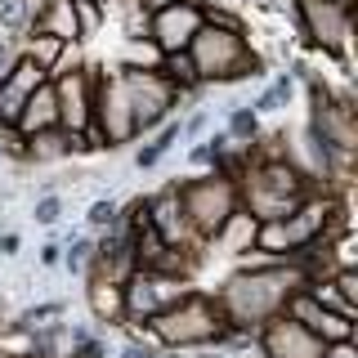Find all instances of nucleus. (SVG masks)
<instances>
[{"instance_id": "6ab92c4d", "label": "nucleus", "mask_w": 358, "mask_h": 358, "mask_svg": "<svg viewBox=\"0 0 358 358\" xmlns=\"http://www.w3.org/2000/svg\"><path fill=\"white\" fill-rule=\"evenodd\" d=\"M157 72H162V81L171 85L179 99H188V94H197V90H201V76H197L193 59H188V50H179V54H162V59H157Z\"/></svg>"}, {"instance_id": "a19ab883", "label": "nucleus", "mask_w": 358, "mask_h": 358, "mask_svg": "<svg viewBox=\"0 0 358 358\" xmlns=\"http://www.w3.org/2000/svg\"><path fill=\"white\" fill-rule=\"evenodd\" d=\"M157 358H188V354H179V350H162Z\"/></svg>"}, {"instance_id": "20e7f679", "label": "nucleus", "mask_w": 358, "mask_h": 358, "mask_svg": "<svg viewBox=\"0 0 358 358\" xmlns=\"http://www.w3.org/2000/svg\"><path fill=\"white\" fill-rule=\"evenodd\" d=\"M143 336H148L157 350H179V354L229 350V341H233V336L224 331L215 305H210V291H201V287H193L179 305H171Z\"/></svg>"}, {"instance_id": "f704fd0d", "label": "nucleus", "mask_w": 358, "mask_h": 358, "mask_svg": "<svg viewBox=\"0 0 358 358\" xmlns=\"http://www.w3.org/2000/svg\"><path fill=\"white\" fill-rule=\"evenodd\" d=\"M36 264H41V268H63V242L50 238V242L36 251Z\"/></svg>"}, {"instance_id": "f3484780", "label": "nucleus", "mask_w": 358, "mask_h": 358, "mask_svg": "<svg viewBox=\"0 0 358 358\" xmlns=\"http://www.w3.org/2000/svg\"><path fill=\"white\" fill-rule=\"evenodd\" d=\"M85 305L99 327H121V282L103 273H85Z\"/></svg>"}, {"instance_id": "412c9836", "label": "nucleus", "mask_w": 358, "mask_h": 358, "mask_svg": "<svg viewBox=\"0 0 358 358\" xmlns=\"http://www.w3.org/2000/svg\"><path fill=\"white\" fill-rule=\"evenodd\" d=\"M305 296H309L318 309L336 313V318H354V322H358V305H350V300H345L341 291H336L331 278H309V282H305Z\"/></svg>"}, {"instance_id": "f03ea898", "label": "nucleus", "mask_w": 358, "mask_h": 358, "mask_svg": "<svg viewBox=\"0 0 358 358\" xmlns=\"http://www.w3.org/2000/svg\"><path fill=\"white\" fill-rule=\"evenodd\" d=\"M188 59H193L197 76H201V90L264 76V54L251 50L242 14H233V9H224V5L201 9V27H197L193 45H188Z\"/></svg>"}, {"instance_id": "dca6fc26", "label": "nucleus", "mask_w": 358, "mask_h": 358, "mask_svg": "<svg viewBox=\"0 0 358 358\" xmlns=\"http://www.w3.org/2000/svg\"><path fill=\"white\" fill-rule=\"evenodd\" d=\"M54 126H59V103H54V85H50V81H41L27 99H22V112H18L14 134H18V139H31V134L54 130Z\"/></svg>"}, {"instance_id": "5701e85b", "label": "nucleus", "mask_w": 358, "mask_h": 358, "mask_svg": "<svg viewBox=\"0 0 358 358\" xmlns=\"http://www.w3.org/2000/svg\"><path fill=\"white\" fill-rule=\"evenodd\" d=\"M63 268L72 278H85L90 268H94V238H90V233H72V238L63 242Z\"/></svg>"}, {"instance_id": "c756f323", "label": "nucleus", "mask_w": 358, "mask_h": 358, "mask_svg": "<svg viewBox=\"0 0 358 358\" xmlns=\"http://www.w3.org/2000/svg\"><path fill=\"white\" fill-rule=\"evenodd\" d=\"M22 63V36H14V31L0 27V85L9 81V72Z\"/></svg>"}, {"instance_id": "9b49d317", "label": "nucleus", "mask_w": 358, "mask_h": 358, "mask_svg": "<svg viewBox=\"0 0 358 358\" xmlns=\"http://www.w3.org/2000/svg\"><path fill=\"white\" fill-rule=\"evenodd\" d=\"M148 229H152L166 246H175V251H206V246L193 238V229H188L184 210H179L175 184H166L162 193H148Z\"/></svg>"}, {"instance_id": "9d476101", "label": "nucleus", "mask_w": 358, "mask_h": 358, "mask_svg": "<svg viewBox=\"0 0 358 358\" xmlns=\"http://www.w3.org/2000/svg\"><path fill=\"white\" fill-rule=\"evenodd\" d=\"M251 350L260 358H322V341L300 322H291L287 313H278L251 336Z\"/></svg>"}, {"instance_id": "39448f33", "label": "nucleus", "mask_w": 358, "mask_h": 358, "mask_svg": "<svg viewBox=\"0 0 358 358\" xmlns=\"http://www.w3.org/2000/svg\"><path fill=\"white\" fill-rule=\"evenodd\" d=\"M175 197H179V210H184L188 229L201 246H215L224 238V229L233 224V215L242 210L238 201V184H229L224 175H201V179H179L175 184Z\"/></svg>"}, {"instance_id": "cd10ccee", "label": "nucleus", "mask_w": 358, "mask_h": 358, "mask_svg": "<svg viewBox=\"0 0 358 358\" xmlns=\"http://www.w3.org/2000/svg\"><path fill=\"white\" fill-rule=\"evenodd\" d=\"M41 81H50V76H45V72H41L36 63H27V59H22V63L14 67V72H9V81H5V90H14L18 99H27V94H31V90H36Z\"/></svg>"}, {"instance_id": "ddd939ff", "label": "nucleus", "mask_w": 358, "mask_h": 358, "mask_svg": "<svg viewBox=\"0 0 358 358\" xmlns=\"http://www.w3.org/2000/svg\"><path fill=\"white\" fill-rule=\"evenodd\" d=\"M197 27H201V9L171 5V9H162V14L148 18V45H152L157 54H179V50L193 45Z\"/></svg>"}, {"instance_id": "a211bd4d", "label": "nucleus", "mask_w": 358, "mask_h": 358, "mask_svg": "<svg viewBox=\"0 0 358 358\" xmlns=\"http://www.w3.org/2000/svg\"><path fill=\"white\" fill-rule=\"evenodd\" d=\"M72 54H76V45H63L59 36H45V31H27V36H22V59L36 63L45 76H54Z\"/></svg>"}, {"instance_id": "473e14b6", "label": "nucleus", "mask_w": 358, "mask_h": 358, "mask_svg": "<svg viewBox=\"0 0 358 358\" xmlns=\"http://www.w3.org/2000/svg\"><path fill=\"white\" fill-rule=\"evenodd\" d=\"M206 126H210V112H206V108L193 112V117H179V130H184V139H188V143H197L201 134H206Z\"/></svg>"}, {"instance_id": "393cba45", "label": "nucleus", "mask_w": 358, "mask_h": 358, "mask_svg": "<svg viewBox=\"0 0 358 358\" xmlns=\"http://www.w3.org/2000/svg\"><path fill=\"white\" fill-rule=\"evenodd\" d=\"M36 5L41 0H0V27L14 31V36H27L31 18H36Z\"/></svg>"}, {"instance_id": "58836bf2", "label": "nucleus", "mask_w": 358, "mask_h": 358, "mask_svg": "<svg viewBox=\"0 0 358 358\" xmlns=\"http://www.w3.org/2000/svg\"><path fill=\"white\" fill-rule=\"evenodd\" d=\"M130 5H134V9H143V14L152 18V14H162V9H171L175 0H130Z\"/></svg>"}, {"instance_id": "7ed1b4c3", "label": "nucleus", "mask_w": 358, "mask_h": 358, "mask_svg": "<svg viewBox=\"0 0 358 358\" xmlns=\"http://www.w3.org/2000/svg\"><path fill=\"white\" fill-rule=\"evenodd\" d=\"M318 188L322 184L291 152H255L251 148V166H246V175L238 184V201H242V215H251L255 224H278L309 193H318Z\"/></svg>"}, {"instance_id": "c03bdc74", "label": "nucleus", "mask_w": 358, "mask_h": 358, "mask_svg": "<svg viewBox=\"0 0 358 358\" xmlns=\"http://www.w3.org/2000/svg\"><path fill=\"white\" fill-rule=\"evenodd\" d=\"M0 162H5V157H0Z\"/></svg>"}, {"instance_id": "7c9ffc66", "label": "nucleus", "mask_w": 358, "mask_h": 358, "mask_svg": "<svg viewBox=\"0 0 358 358\" xmlns=\"http://www.w3.org/2000/svg\"><path fill=\"white\" fill-rule=\"evenodd\" d=\"M179 139H184V130H179V117H171V121H166V126H157V130L148 134V143H152V148L162 152V157L171 152V148H175Z\"/></svg>"}, {"instance_id": "4be33fe9", "label": "nucleus", "mask_w": 358, "mask_h": 358, "mask_svg": "<svg viewBox=\"0 0 358 358\" xmlns=\"http://www.w3.org/2000/svg\"><path fill=\"white\" fill-rule=\"evenodd\" d=\"M291 94H296V81L282 72V76H273L260 94H255V103H251V112L255 117H278L282 108H291Z\"/></svg>"}, {"instance_id": "79ce46f5", "label": "nucleus", "mask_w": 358, "mask_h": 358, "mask_svg": "<svg viewBox=\"0 0 358 358\" xmlns=\"http://www.w3.org/2000/svg\"><path fill=\"white\" fill-rule=\"evenodd\" d=\"M50 358H72V354H67V350H59V354H50Z\"/></svg>"}, {"instance_id": "f8f14e48", "label": "nucleus", "mask_w": 358, "mask_h": 358, "mask_svg": "<svg viewBox=\"0 0 358 358\" xmlns=\"http://www.w3.org/2000/svg\"><path fill=\"white\" fill-rule=\"evenodd\" d=\"M282 313L291 322H300L305 331H313L322 345H341V341H358V322L354 318H336V313L327 309H318L313 300L305 296V287L300 291H291V300L282 305Z\"/></svg>"}, {"instance_id": "b1692460", "label": "nucleus", "mask_w": 358, "mask_h": 358, "mask_svg": "<svg viewBox=\"0 0 358 358\" xmlns=\"http://www.w3.org/2000/svg\"><path fill=\"white\" fill-rule=\"evenodd\" d=\"M63 313H67V305H63V300H45V305H27V309H22L14 322H9V331H22V336H27V331H36V327H50V322H59Z\"/></svg>"}, {"instance_id": "4c0bfd02", "label": "nucleus", "mask_w": 358, "mask_h": 358, "mask_svg": "<svg viewBox=\"0 0 358 358\" xmlns=\"http://www.w3.org/2000/svg\"><path fill=\"white\" fill-rule=\"evenodd\" d=\"M18 246H22V238L14 229H0V255H18Z\"/></svg>"}, {"instance_id": "c85d7f7f", "label": "nucleus", "mask_w": 358, "mask_h": 358, "mask_svg": "<svg viewBox=\"0 0 358 358\" xmlns=\"http://www.w3.org/2000/svg\"><path fill=\"white\" fill-rule=\"evenodd\" d=\"M31 220H36L41 229H59V220H63V197H59V193H36V201H31Z\"/></svg>"}, {"instance_id": "0eeeda50", "label": "nucleus", "mask_w": 358, "mask_h": 358, "mask_svg": "<svg viewBox=\"0 0 358 358\" xmlns=\"http://www.w3.org/2000/svg\"><path fill=\"white\" fill-rule=\"evenodd\" d=\"M188 291H193V282H184V278H166V273H143V268H134L126 282H121V327H143L148 331L166 309L188 296Z\"/></svg>"}, {"instance_id": "aec40b11", "label": "nucleus", "mask_w": 358, "mask_h": 358, "mask_svg": "<svg viewBox=\"0 0 358 358\" xmlns=\"http://www.w3.org/2000/svg\"><path fill=\"white\" fill-rule=\"evenodd\" d=\"M224 139H229L233 148H251V143L260 139V117L251 112V103L229 108V117H224Z\"/></svg>"}, {"instance_id": "ea45409f", "label": "nucleus", "mask_w": 358, "mask_h": 358, "mask_svg": "<svg viewBox=\"0 0 358 358\" xmlns=\"http://www.w3.org/2000/svg\"><path fill=\"white\" fill-rule=\"evenodd\" d=\"M188 358H238V354H229V350H193Z\"/></svg>"}, {"instance_id": "4468645a", "label": "nucleus", "mask_w": 358, "mask_h": 358, "mask_svg": "<svg viewBox=\"0 0 358 358\" xmlns=\"http://www.w3.org/2000/svg\"><path fill=\"white\" fill-rule=\"evenodd\" d=\"M85 152H90L85 134H63L59 126L22 139V162H36V166H54L63 157H85Z\"/></svg>"}, {"instance_id": "423d86ee", "label": "nucleus", "mask_w": 358, "mask_h": 358, "mask_svg": "<svg viewBox=\"0 0 358 358\" xmlns=\"http://www.w3.org/2000/svg\"><path fill=\"white\" fill-rule=\"evenodd\" d=\"M287 9H291V18H296V27H300V36H305L309 50L327 54V59H336L350 72L354 67V59H350V50H354V9L341 5V0H287Z\"/></svg>"}, {"instance_id": "1a4fd4ad", "label": "nucleus", "mask_w": 358, "mask_h": 358, "mask_svg": "<svg viewBox=\"0 0 358 358\" xmlns=\"http://www.w3.org/2000/svg\"><path fill=\"white\" fill-rule=\"evenodd\" d=\"M54 103H59V130L63 134H85L90 130V108H94V67L72 54L59 72L50 76Z\"/></svg>"}, {"instance_id": "72a5a7b5", "label": "nucleus", "mask_w": 358, "mask_h": 358, "mask_svg": "<svg viewBox=\"0 0 358 358\" xmlns=\"http://www.w3.org/2000/svg\"><path fill=\"white\" fill-rule=\"evenodd\" d=\"M157 354H162V350H157L148 336H130V341L121 345V354H117V358H157Z\"/></svg>"}, {"instance_id": "e433bc0d", "label": "nucleus", "mask_w": 358, "mask_h": 358, "mask_svg": "<svg viewBox=\"0 0 358 358\" xmlns=\"http://www.w3.org/2000/svg\"><path fill=\"white\" fill-rule=\"evenodd\" d=\"M322 358H358V341H341V345H322Z\"/></svg>"}, {"instance_id": "2eb2a0df", "label": "nucleus", "mask_w": 358, "mask_h": 358, "mask_svg": "<svg viewBox=\"0 0 358 358\" xmlns=\"http://www.w3.org/2000/svg\"><path fill=\"white\" fill-rule=\"evenodd\" d=\"M31 31L59 36L63 45H81V41H85L81 18H76L72 0H41V5H36V18H31Z\"/></svg>"}, {"instance_id": "bb28decb", "label": "nucleus", "mask_w": 358, "mask_h": 358, "mask_svg": "<svg viewBox=\"0 0 358 358\" xmlns=\"http://www.w3.org/2000/svg\"><path fill=\"white\" fill-rule=\"evenodd\" d=\"M229 148V139H224V130L220 134H206V139H197L193 148H188V166H201V171H210V166L220 162V152Z\"/></svg>"}, {"instance_id": "a878e982", "label": "nucleus", "mask_w": 358, "mask_h": 358, "mask_svg": "<svg viewBox=\"0 0 358 358\" xmlns=\"http://www.w3.org/2000/svg\"><path fill=\"white\" fill-rule=\"evenodd\" d=\"M85 229L90 233H108V229H121V201L112 197H94L85 210Z\"/></svg>"}, {"instance_id": "37998d69", "label": "nucleus", "mask_w": 358, "mask_h": 358, "mask_svg": "<svg viewBox=\"0 0 358 358\" xmlns=\"http://www.w3.org/2000/svg\"><path fill=\"white\" fill-rule=\"evenodd\" d=\"M341 5H350V9H354V0H341Z\"/></svg>"}, {"instance_id": "f257e3e1", "label": "nucleus", "mask_w": 358, "mask_h": 358, "mask_svg": "<svg viewBox=\"0 0 358 358\" xmlns=\"http://www.w3.org/2000/svg\"><path fill=\"white\" fill-rule=\"evenodd\" d=\"M305 282H309V273L291 260H255V264L233 268L210 291V305H215L229 336H255L268 318L282 313L291 291H300Z\"/></svg>"}, {"instance_id": "c9c22d12", "label": "nucleus", "mask_w": 358, "mask_h": 358, "mask_svg": "<svg viewBox=\"0 0 358 358\" xmlns=\"http://www.w3.org/2000/svg\"><path fill=\"white\" fill-rule=\"evenodd\" d=\"M134 166H139V171H152V166H162V152H157L152 143L143 139L139 148H134Z\"/></svg>"}, {"instance_id": "6e6552de", "label": "nucleus", "mask_w": 358, "mask_h": 358, "mask_svg": "<svg viewBox=\"0 0 358 358\" xmlns=\"http://www.w3.org/2000/svg\"><path fill=\"white\" fill-rule=\"evenodd\" d=\"M117 81H121V90H126V99H130L134 121H139V139H148L157 126H166L171 117H179L175 108H184V99L162 81L157 67H130V63H121L117 67Z\"/></svg>"}, {"instance_id": "2f4dec72", "label": "nucleus", "mask_w": 358, "mask_h": 358, "mask_svg": "<svg viewBox=\"0 0 358 358\" xmlns=\"http://www.w3.org/2000/svg\"><path fill=\"white\" fill-rule=\"evenodd\" d=\"M67 354H72V358H108V341H103L99 331H90L85 341H76Z\"/></svg>"}]
</instances>
